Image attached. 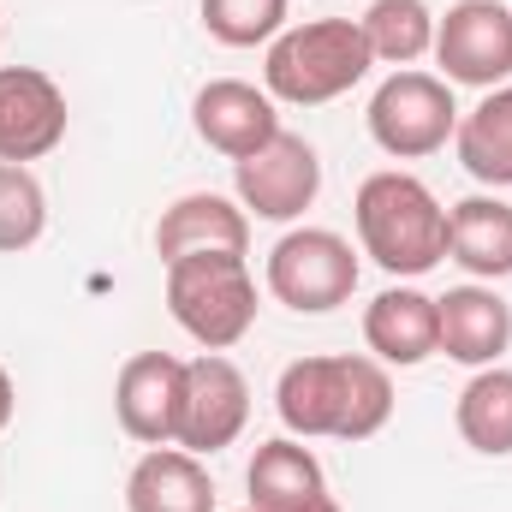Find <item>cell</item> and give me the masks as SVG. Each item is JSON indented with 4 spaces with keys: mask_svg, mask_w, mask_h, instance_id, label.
Returning <instances> with one entry per match:
<instances>
[{
    "mask_svg": "<svg viewBox=\"0 0 512 512\" xmlns=\"http://www.w3.org/2000/svg\"><path fill=\"white\" fill-rule=\"evenodd\" d=\"M274 411L298 441H370L393 417V376L387 364L358 352L298 358L274 382Z\"/></svg>",
    "mask_w": 512,
    "mask_h": 512,
    "instance_id": "obj_1",
    "label": "cell"
},
{
    "mask_svg": "<svg viewBox=\"0 0 512 512\" xmlns=\"http://www.w3.org/2000/svg\"><path fill=\"white\" fill-rule=\"evenodd\" d=\"M352 221H358L364 256L393 280H417L447 256V209L417 173H399V167L370 173L358 185Z\"/></svg>",
    "mask_w": 512,
    "mask_h": 512,
    "instance_id": "obj_2",
    "label": "cell"
},
{
    "mask_svg": "<svg viewBox=\"0 0 512 512\" xmlns=\"http://www.w3.org/2000/svg\"><path fill=\"white\" fill-rule=\"evenodd\" d=\"M376 54L364 42L358 18H310V24H286L268 54H262V90L286 108H328L346 90H358L370 78Z\"/></svg>",
    "mask_w": 512,
    "mask_h": 512,
    "instance_id": "obj_3",
    "label": "cell"
},
{
    "mask_svg": "<svg viewBox=\"0 0 512 512\" xmlns=\"http://www.w3.org/2000/svg\"><path fill=\"white\" fill-rule=\"evenodd\" d=\"M167 310L203 352H233L256 328V274L239 251L167 262Z\"/></svg>",
    "mask_w": 512,
    "mask_h": 512,
    "instance_id": "obj_4",
    "label": "cell"
},
{
    "mask_svg": "<svg viewBox=\"0 0 512 512\" xmlns=\"http://www.w3.org/2000/svg\"><path fill=\"white\" fill-rule=\"evenodd\" d=\"M268 292L298 316H328L358 292V251L334 227H292L262 268Z\"/></svg>",
    "mask_w": 512,
    "mask_h": 512,
    "instance_id": "obj_5",
    "label": "cell"
},
{
    "mask_svg": "<svg viewBox=\"0 0 512 512\" xmlns=\"http://www.w3.org/2000/svg\"><path fill=\"white\" fill-rule=\"evenodd\" d=\"M370 137L376 149L393 161H423L435 149L453 143L459 131V102H453V84L435 78V72H393L382 78V90L370 96Z\"/></svg>",
    "mask_w": 512,
    "mask_h": 512,
    "instance_id": "obj_6",
    "label": "cell"
},
{
    "mask_svg": "<svg viewBox=\"0 0 512 512\" xmlns=\"http://www.w3.org/2000/svg\"><path fill=\"white\" fill-rule=\"evenodd\" d=\"M233 191H239L245 215L286 227V221H298L316 203V191H322V155H316L310 137L280 126L256 155L233 161Z\"/></svg>",
    "mask_w": 512,
    "mask_h": 512,
    "instance_id": "obj_7",
    "label": "cell"
},
{
    "mask_svg": "<svg viewBox=\"0 0 512 512\" xmlns=\"http://www.w3.org/2000/svg\"><path fill=\"white\" fill-rule=\"evenodd\" d=\"M435 66L447 84H471V90L512 84V6L453 0L435 18Z\"/></svg>",
    "mask_w": 512,
    "mask_h": 512,
    "instance_id": "obj_8",
    "label": "cell"
},
{
    "mask_svg": "<svg viewBox=\"0 0 512 512\" xmlns=\"http://www.w3.org/2000/svg\"><path fill=\"white\" fill-rule=\"evenodd\" d=\"M251 423V382L233 358L221 352H203L185 364V405H179V435L173 447L209 459L221 447H233Z\"/></svg>",
    "mask_w": 512,
    "mask_h": 512,
    "instance_id": "obj_9",
    "label": "cell"
},
{
    "mask_svg": "<svg viewBox=\"0 0 512 512\" xmlns=\"http://www.w3.org/2000/svg\"><path fill=\"white\" fill-rule=\"evenodd\" d=\"M66 90L42 66H0V161H42L66 143Z\"/></svg>",
    "mask_w": 512,
    "mask_h": 512,
    "instance_id": "obj_10",
    "label": "cell"
},
{
    "mask_svg": "<svg viewBox=\"0 0 512 512\" xmlns=\"http://www.w3.org/2000/svg\"><path fill=\"white\" fill-rule=\"evenodd\" d=\"M179 405H185V358L173 352H137L114 376V417L131 441L143 447H173L179 435Z\"/></svg>",
    "mask_w": 512,
    "mask_h": 512,
    "instance_id": "obj_11",
    "label": "cell"
},
{
    "mask_svg": "<svg viewBox=\"0 0 512 512\" xmlns=\"http://www.w3.org/2000/svg\"><path fill=\"white\" fill-rule=\"evenodd\" d=\"M191 126L215 155L245 161L280 131V102L268 90L245 84V78H209L191 102Z\"/></svg>",
    "mask_w": 512,
    "mask_h": 512,
    "instance_id": "obj_12",
    "label": "cell"
},
{
    "mask_svg": "<svg viewBox=\"0 0 512 512\" xmlns=\"http://www.w3.org/2000/svg\"><path fill=\"white\" fill-rule=\"evenodd\" d=\"M435 322H441V346H435V352H447V358L465 364V370L501 364V352L512 346V304L495 286H483V280L447 286V292L435 298Z\"/></svg>",
    "mask_w": 512,
    "mask_h": 512,
    "instance_id": "obj_13",
    "label": "cell"
},
{
    "mask_svg": "<svg viewBox=\"0 0 512 512\" xmlns=\"http://www.w3.org/2000/svg\"><path fill=\"white\" fill-rule=\"evenodd\" d=\"M197 251H251V215L221 197V191H185L179 203L161 209L155 221V256L161 262H179V256Z\"/></svg>",
    "mask_w": 512,
    "mask_h": 512,
    "instance_id": "obj_14",
    "label": "cell"
},
{
    "mask_svg": "<svg viewBox=\"0 0 512 512\" xmlns=\"http://www.w3.org/2000/svg\"><path fill=\"white\" fill-rule=\"evenodd\" d=\"M364 346L387 370H417L423 358H435L441 346V322H435V298L417 286H387L364 310Z\"/></svg>",
    "mask_w": 512,
    "mask_h": 512,
    "instance_id": "obj_15",
    "label": "cell"
},
{
    "mask_svg": "<svg viewBox=\"0 0 512 512\" xmlns=\"http://www.w3.org/2000/svg\"><path fill=\"white\" fill-rule=\"evenodd\" d=\"M245 489H251L256 512H310L328 501V471L298 435H274V441L256 447Z\"/></svg>",
    "mask_w": 512,
    "mask_h": 512,
    "instance_id": "obj_16",
    "label": "cell"
},
{
    "mask_svg": "<svg viewBox=\"0 0 512 512\" xmlns=\"http://www.w3.org/2000/svg\"><path fill=\"white\" fill-rule=\"evenodd\" d=\"M126 512H215V477L185 447H149L126 477Z\"/></svg>",
    "mask_w": 512,
    "mask_h": 512,
    "instance_id": "obj_17",
    "label": "cell"
},
{
    "mask_svg": "<svg viewBox=\"0 0 512 512\" xmlns=\"http://www.w3.org/2000/svg\"><path fill=\"white\" fill-rule=\"evenodd\" d=\"M447 256L471 280H507L512 274V203L501 197H465L447 209Z\"/></svg>",
    "mask_w": 512,
    "mask_h": 512,
    "instance_id": "obj_18",
    "label": "cell"
},
{
    "mask_svg": "<svg viewBox=\"0 0 512 512\" xmlns=\"http://www.w3.org/2000/svg\"><path fill=\"white\" fill-rule=\"evenodd\" d=\"M453 149H459V167H465L477 185L507 191L512 185V84L489 90L471 114H459Z\"/></svg>",
    "mask_w": 512,
    "mask_h": 512,
    "instance_id": "obj_19",
    "label": "cell"
},
{
    "mask_svg": "<svg viewBox=\"0 0 512 512\" xmlns=\"http://www.w3.org/2000/svg\"><path fill=\"white\" fill-rule=\"evenodd\" d=\"M453 423H459V441H465L471 453L507 459L512 453V370H501V364L477 370L471 382L459 387Z\"/></svg>",
    "mask_w": 512,
    "mask_h": 512,
    "instance_id": "obj_20",
    "label": "cell"
},
{
    "mask_svg": "<svg viewBox=\"0 0 512 512\" xmlns=\"http://www.w3.org/2000/svg\"><path fill=\"white\" fill-rule=\"evenodd\" d=\"M364 42L376 54V66H417L423 54H435V12L429 0H370V12L358 18Z\"/></svg>",
    "mask_w": 512,
    "mask_h": 512,
    "instance_id": "obj_21",
    "label": "cell"
},
{
    "mask_svg": "<svg viewBox=\"0 0 512 512\" xmlns=\"http://www.w3.org/2000/svg\"><path fill=\"white\" fill-rule=\"evenodd\" d=\"M48 233V191L30 167L0 161V256L30 251Z\"/></svg>",
    "mask_w": 512,
    "mask_h": 512,
    "instance_id": "obj_22",
    "label": "cell"
},
{
    "mask_svg": "<svg viewBox=\"0 0 512 512\" xmlns=\"http://www.w3.org/2000/svg\"><path fill=\"white\" fill-rule=\"evenodd\" d=\"M292 0H203V30L221 48H268L286 30Z\"/></svg>",
    "mask_w": 512,
    "mask_h": 512,
    "instance_id": "obj_23",
    "label": "cell"
},
{
    "mask_svg": "<svg viewBox=\"0 0 512 512\" xmlns=\"http://www.w3.org/2000/svg\"><path fill=\"white\" fill-rule=\"evenodd\" d=\"M12 411H18V387H12L6 370H0V435H6V423H12Z\"/></svg>",
    "mask_w": 512,
    "mask_h": 512,
    "instance_id": "obj_24",
    "label": "cell"
},
{
    "mask_svg": "<svg viewBox=\"0 0 512 512\" xmlns=\"http://www.w3.org/2000/svg\"><path fill=\"white\" fill-rule=\"evenodd\" d=\"M239 512H256V507H239ZM310 512H340V501H334V495H328V501H322V507H310Z\"/></svg>",
    "mask_w": 512,
    "mask_h": 512,
    "instance_id": "obj_25",
    "label": "cell"
},
{
    "mask_svg": "<svg viewBox=\"0 0 512 512\" xmlns=\"http://www.w3.org/2000/svg\"><path fill=\"white\" fill-rule=\"evenodd\" d=\"M0 42H6V24H0Z\"/></svg>",
    "mask_w": 512,
    "mask_h": 512,
    "instance_id": "obj_26",
    "label": "cell"
}]
</instances>
